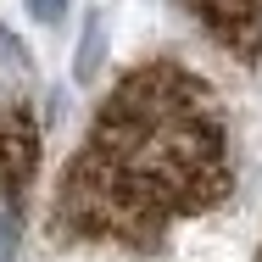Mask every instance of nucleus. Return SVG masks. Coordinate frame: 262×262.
<instances>
[{"instance_id":"1","label":"nucleus","mask_w":262,"mask_h":262,"mask_svg":"<svg viewBox=\"0 0 262 262\" xmlns=\"http://www.w3.org/2000/svg\"><path fill=\"white\" fill-rule=\"evenodd\" d=\"M234 190L229 117L207 78L184 61H140L101 101L67 157L51 229L78 246L162 251L167 234Z\"/></svg>"},{"instance_id":"2","label":"nucleus","mask_w":262,"mask_h":262,"mask_svg":"<svg viewBox=\"0 0 262 262\" xmlns=\"http://www.w3.org/2000/svg\"><path fill=\"white\" fill-rule=\"evenodd\" d=\"M39 173V123L28 106H0V262H17L28 190Z\"/></svg>"},{"instance_id":"3","label":"nucleus","mask_w":262,"mask_h":262,"mask_svg":"<svg viewBox=\"0 0 262 262\" xmlns=\"http://www.w3.org/2000/svg\"><path fill=\"white\" fill-rule=\"evenodd\" d=\"M212 45H223L240 61L262 56V0H184Z\"/></svg>"},{"instance_id":"4","label":"nucleus","mask_w":262,"mask_h":262,"mask_svg":"<svg viewBox=\"0 0 262 262\" xmlns=\"http://www.w3.org/2000/svg\"><path fill=\"white\" fill-rule=\"evenodd\" d=\"M28 11H34L39 23H61V17H67V0H28Z\"/></svg>"},{"instance_id":"5","label":"nucleus","mask_w":262,"mask_h":262,"mask_svg":"<svg viewBox=\"0 0 262 262\" xmlns=\"http://www.w3.org/2000/svg\"><path fill=\"white\" fill-rule=\"evenodd\" d=\"M257 262H262V251H257Z\"/></svg>"}]
</instances>
